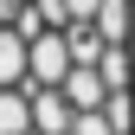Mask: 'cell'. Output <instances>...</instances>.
<instances>
[{"mask_svg": "<svg viewBox=\"0 0 135 135\" xmlns=\"http://www.w3.org/2000/svg\"><path fill=\"white\" fill-rule=\"evenodd\" d=\"M71 71H77L71 39H64V32H39V39H32V90H58Z\"/></svg>", "mask_w": 135, "mask_h": 135, "instance_id": "1", "label": "cell"}, {"mask_svg": "<svg viewBox=\"0 0 135 135\" xmlns=\"http://www.w3.org/2000/svg\"><path fill=\"white\" fill-rule=\"evenodd\" d=\"M58 90H64V97H71V109H103V103H109V97H116V90H109V84H103V71H97V64H77V71H71V77H64V84H58Z\"/></svg>", "mask_w": 135, "mask_h": 135, "instance_id": "3", "label": "cell"}, {"mask_svg": "<svg viewBox=\"0 0 135 135\" xmlns=\"http://www.w3.org/2000/svg\"><path fill=\"white\" fill-rule=\"evenodd\" d=\"M71 122H77V109L64 90H32V129L39 135H71Z\"/></svg>", "mask_w": 135, "mask_h": 135, "instance_id": "2", "label": "cell"}, {"mask_svg": "<svg viewBox=\"0 0 135 135\" xmlns=\"http://www.w3.org/2000/svg\"><path fill=\"white\" fill-rule=\"evenodd\" d=\"M97 32H103V45H135V0H103Z\"/></svg>", "mask_w": 135, "mask_h": 135, "instance_id": "4", "label": "cell"}, {"mask_svg": "<svg viewBox=\"0 0 135 135\" xmlns=\"http://www.w3.org/2000/svg\"><path fill=\"white\" fill-rule=\"evenodd\" d=\"M0 135H39L32 129V90H0Z\"/></svg>", "mask_w": 135, "mask_h": 135, "instance_id": "5", "label": "cell"}, {"mask_svg": "<svg viewBox=\"0 0 135 135\" xmlns=\"http://www.w3.org/2000/svg\"><path fill=\"white\" fill-rule=\"evenodd\" d=\"M71 135H116V129H109V116H103V109H77Z\"/></svg>", "mask_w": 135, "mask_h": 135, "instance_id": "8", "label": "cell"}, {"mask_svg": "<svg viewBox=\"0 0 135 135\" xmlns=\"http://www.w3.org/2000/svg\"><path fill=\"white\" fill-rule=\"evenodd\" d=\"M32 13L45 20V32H64V26H71V7H64V0H32Z\"/></svg>", "mask_w": 135, "mask_h": 135, "instance_id": "7", "label": "cell"}, {"mask_svg": "<svg viewBox=\"0 0 135 135\" xmlns=\"http://www.w3.org/2000/svg\"><path fill=\"white\" fill-rule=\"evenodd\" d=\"M32 7V0H0V26H13V20H20V13Z\"/></svg>", "mask_w": 135, "mask_h": 135, "instance_id": "10", "label": "cell"}, {"mask_svg": "<svg viewBox=\"0 0 135 135\" xmlns=\"http://www.w3.org/2000/svg\"><path fill=\"white\" fill-rule=\"evenodd\" d=\"M71 7V26H97V13H103V0H64Z\"/></svg>", "mask_w": 135, "mask_h": 135, "instance_id": "9", "label": "cell"}, {"mask_svg": "<svg viewBox=\"0 0 135 135\" xmlns=\"http://www.w3.org/2000/svg\"><path fill=\"white\" fill-rule=\"evenodd\" d=\"M103 116H109L116 135H135V90H116L109 103H103Z\"/></svg>", "mask_w": 135, "mask_h": 135, "instance_id": "6", "label": "cell"}]
</instances>
